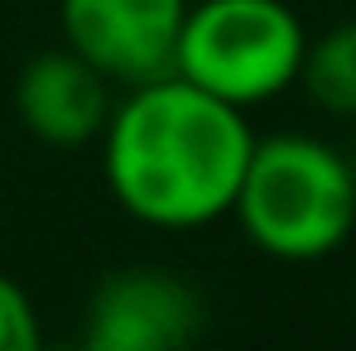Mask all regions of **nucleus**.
Listing matches in <instances>:
<instances>
[{"label":"nucleus","instance_id":"nucleus-7","mask_svg":"<svg viewBox=\"0 0 356 351\" xmlns=\"http://www.w3.org/2000/svg\"><path fill=\"white\" fill-rule=\"evenodd\" d=\"M298 87L308 101L327 116L356 120V19L308 39V54L298 67Z\"/></svg>","mask_w":356,"mask_h":351},{"label":"nucleus","instance_id":"nucleus-9","mask_svg":"<svg viewBox=\"0 0 356 351\" xmlns=\"http://www.w3.org/2000/svg\"><path fill=\"white\" fill-rule=\"evenodd\" d=\"M352 308H356V289H352Z\"/></svg>","mask_w":356,"mask_h":351},{"label":"nucleus","instance_id":"nucleus-5","mask_svg":"<svg viewBox=\"0 0 356 351\" xmlns=\"http://www.w3.org/2000/svg\"><path fill=\"white\" fill-rule=\"evenodd\" d=\"M202 332V293L159 265L111 270L92 298L82 342L87 351H178Z\"/></svg>","mask_w":356,"mask_h":351},{"label":"nucleus","instance_id":"nucleus-8","mask_svg":"<svg viewBox=\"0 0 356 351\" xmlns=\"http://www.w3.org/2000/svg\"><path fill=\"white\" fill-rule=\"evenodd\" d=\"M39 337H44V327H39L29 293L0 270V351H34Z\"/></svg>","mask_w":356,"mask_h":351},{"label":"nucleus","instance_id":"nucleus-2","mask_svg":"<svg viewBox=\"0 0 356 351\" xmlns=\"http://www.w3.org/2000/svg\"><path fill=\"white\" fill-rule=\"evenodd\" d=\"M232 217L270 260H327L356 227V174L342 149L313 135L255 140Z\"/></svg>","mask_w":356,"mask_h":351},{"label":"nucleus","instance_id":"nucleus-1","mask_svg":"<svg viewBox=\"0 0 356 351\" xmlns=\"http://www.w3.org/2000/svg\"><path fill=\"white\" fill-rule=\"evenodd\" d=\"M250 149L255 130L245 111L178 72L120 87L102 125L111 197L159 231H197L232 217Z\"/></svg>","mask_w":356,"mask_h":351},{"label":"nucleus","instance_id":"nucleus-6","mask_svg":"<svg viewBox=\"0 0 356 351\" xmlns=\"http://www.w3.org/2000/svg\"><path fill=\"white\" fill-rule=\"evenodd\" d=\"M111 101H116L111 82L67 44L34 54L15 77V116L39 145L54 149H77L102 140Z\"/></svg>","mask_w":356,"mask_h":351},{"label":"nucleus","instance_id":"nucleus-4","mask_svg":"<svg viewBox=\"0 0 356 351\" xmlns=\"http://www.w3.org/2000/svg\"><path fill=\"white\" fill-rule=\"evenodd\" d=\"M188 0H58L63 44L111 87H140L174 72Z\"/></svg>","mask_w":356,"mask_h":351},{"label":"nucleus","instance_id":"nucleus-3","mask_svg":"<svg viewBox=\"0 0 356 351\" xmlns=\"http://www.w3.org/2000/svg\"><path fill=\"white\" fill-rule=\"evenodd\" d=\"M303 54V19L284 0H197L178 29L174 72L250 111L294 87Z\"/></svg>","mask_w":356,"mask_h":351}]
</instances>
